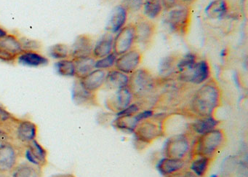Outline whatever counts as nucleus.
<instances>
[{
	"mask_svg": "<svg viewBox=\"0 0 248 177\" xmlns=\"http://www.w3.org/2000/svg\"><path fill=\"white\" fill-rule=\"evenodd\" d=\"M179 58L175 55L167 56L162 59L159 68L160 75L164 78H170L172 75H175L177 72V65L179 62Z\"/></svg>",
	"mask_w": 248,
	"mask_h": 177,
	"instance_id": "nucleus-29",
	"label": "nucleus"
},
{
	"mask_svg": "<svg viewBox=\"0 0 248 177\" xmlns=\"http://www.w3.org/2000/svg\"><path fill=\"white\" fill-rule=\"evenodd\" d=\"M156 87V79L147 69H138L129 76L128 88L134 98H143L149 97Z\"/></svg>",
	"mask_w": 248,
	"mask_h": 177,
	"instance_id": "nucleus-3",
	"label": "nucleus"
},
{
	"mask_svg": "<svg viewBox=\"0 0 248 177\" xmlns=\"http://www.w3.org/2000/svg\"><path fill=\"white\" fill-rule=\"evenodd\" d=\"M161 123L154 121L152 118L143 120L139 123L135 130V137L139 143L149 144L163 133Z\"/></svg>",
	"mask_w": 248,
	"mask_h": 177,
	"instance_id": "nucleus-8",
	"label": "nucleus"
},
{
	"mask_svg": "<svg viewBox=\"0 0 248 177\" xmlns=\"http://www.w3.org/2000/svg\"><path fill=\"white\" fill-rule=\"evenodd\" d=\"M170 30L178 35H186L191 24V11L187 5H178L170 9L165 17Z\"/></svg>",
	"mask_w": 248,
	"mask_h": 177,
	"instance_id": "nucleus-4",
	"label": "nucleus"
},
{
	"mask_svg": "<svg viewBox=\"0 0 248 177\" xmlns=\"http://www.w3.org/2000/svg\"><path fill=\"white\" fill-rule=\"evenodd\" d=\"M51 177H76L73 174H57V175L53 176Z\"/></svg>",
	"mask_w": 248,
	"mask_h": 177,
	"instance_id": "nucleus-42",
	"label": "nucleus"
},
{
	"mask_svg": "<svg viewBox=\"0 0 248 177\" xmlns=\"http://www.w3.org/2000/svg\"><path fill=\"white\" fill-rule=\"evenodd\" d=\"M135 41L137 44L148 47L152 44L156 34V25L148 18H140L133 24Z\"/></svg>",
	"mask_w": 248,
	"mask_h": 177,
	"instance_id": "nucleus-11",
	"label": "nucleus"
},
{
	"mask_svg": "<svg viewBox=\"0 0 248 177\" xmlns=\"http://www.w3.org/2000/svg\"><path fill=\"white\" fill-rule=\"evenodd\" d=\"M56 69L59 75L63 77L75 76V66L72 59H62L56 63Z\"/></svg>",
	"mask_w": 248,
	"mask_h": 177,
	"instance_id": "nucleus-33",
	"label": "nucleus"
},
{
	"mask_svg": "<svg viewBox=\"0 0 248 177\" xmlns=\"http://www.w3.org/2000/svg\"><path fill=\"white\" fill-rule=\"evenodd\" d=\"M24 147L25 148L24 155L27 162L40 168L47 165V151L37 139H34Z\"/></svg>",
	"mask_w": 248,
	"mask_h": 177,
	"instance_id": "nucleus-14",
	"label": "nucleus"
},
{
	"mask_svg": "<svg viewBox=\"0 0 248 177\" xmlns=\"http://www.w3.org/2000/svg\"><path fill=\"white\" fill-rule=\"evenodd\" d=\"M211 75L210 64L206 60H198L188 70L178 75V79L186 83L201 85L208 80Z\"/></svg>",
	"mask_w": 248,
	"mask_h": 177,
	"instance_id": "nucleus-7",
	"label": "nucleus"
},
{
	"mask_svg": "<svg viewBox=\"0 0 248 177\" xmlns=\"http://www.w3.org/2000/svg\"><path fill=\"white\" fill-rule=\"evenodd\" d=\"M142 53L137 48H132L125 53L117 56L114 67L116 69L129 75L139 69L142 62Z\"/></svg>",
	"mask_w": 248,
	"mask_h": 177,
	"instance_id": "nucleus-10",
	"label": "nucleus"
},
{
	"mask_svg": "<svg viewBox=\"0 0 248 177\" xmlns=\"http://www.w3.org/2000/svg\"><path fill=\"white\" fill-rule=\"evenodd\" d=\"M117 56L114 53H111L108 56L103 59L95 60V69H103V70H110L114 67L117 61Z\"/></svg>",
	"mask_w": 248,
	"mask_h": 177,
	"instance_id": "nucleus-35",
	"label": "nucleus"
},
{
	"mask_svg": "<svg viewBox=\"0 0 248 177\" xmlns=\"http://www.w3.org/2000/svg\"><path fill=\"white\" fill-rule=\"evenodd\" d=\"M186 162L185 160L175 159L166 158L160 160L157 164V169L164 176L172 175L177 173L182 172L186 168Z\"/></svg>",
	"mask_w": 248,
	"mask_h": 177,
	"instance_id": "nucleus-19",
	"label": "nucleus"
},
{
	"mask_svg": "<svg viewBox=\"0 0 248 177\" xmlns=\"http://www.w3.org/2000/svg\"><path fill=\"white\" fill-rule=\"evenodd\" d=\"M11 177H41L42 170L29 162L18 164L11 172Z\"/></svg>",
	"mask_w": 248,
	"mask_h": 177,
	"instance_id": "nucleus-25",
	"label": "nucleus"
},
{
	"mask_svg": "<svg viewBox=\"0 0 248 177\" xmlns=\"http://www.w3.org/2000/svg\"><path fill=\"white\" fill-rule=\"evenodd\" d=\"M23 50L19 39L14 34H8L0 39V61L11 63L16 60Z\"/></svg>",
	"mask_w": 248,
	"mask_h": 177,
	"instance_id": "nucleus-9",
	"label": "nucleus"
},
{
	"mask_svg": "<svg viewBox=\"0 0 248 177\" xmlns=\"http://www.w3.org/2000/svg\"><path fill=\"white\" fill-rule=\"evenodd\" d=\"M7 142H14V137L5 129L0 127V144Z\"/></svg>",
	"mask_w": 248,
	"mask_h": 177,
	"instance_id": "nucleus-39",
	"label": "nucleus"
},
{
	"mask_svg": "<svg viewBox=\"0 0 248 177\" xmlns=\"http://www.w3.org/2000/svg\"><path fill=\"white\" fill-rule=\"evenodd\" d=\"M50 57L58 60L67 59L71 57V49L69 46L62 43L53 45L49 48Z\"/></svg>",
	"mask_w": 248,
	"mask_h": 177,
	"instance_id": "nucleus-34",
	"label": "nucleus"
},
{
	"mask_svg": "<svg viewBox=\"0 0 248 177\" xmlns=\"http://www.w3.org/2000/svg\"><path fill=\"white\" fill-rule=\"evenodd\" d=\"M114 37L111 34H106L103 36L93 49L92 57L95 60L103 59L113 53Z\"/></svg>",
	"mask_w": 248,
	"mask_h": 177,
	"instance_id": "nucleus-21",
	"label": "nucleus"
},
{
	"mask_svg": "<svg viewBox=\"0 0 248 177\" xmlns=\"http://www.w3.org/2000/svg\"><path fill=\"white\" fill-rule=\"evenodd\" d=\"M24 51H37L42 47L41 43L37 40H31L27 37L19 39Z\"/></svg>",
	"mask_w": 248,
	"mask_h": 177,
	"instance_id": "nucleus-37",
	"label": "nucleus"
},
{
	"mask_svg": "<svg viewBox=\"0 0 248 177\" xmlns=\"http://www.w3.org/2000/svg\"><path fill=\"white\" fill-rule=\"evenodd\" d=\"M8 32L5 31V30L2 28V27H0V39L3 38L5 36L8 35Z\"/></svg>",
	"mask_w": 248,
	"mask_h": 177,
	"instance_id": "nucleus-43",
	"label": "nucleus"
},
{
	"mask_svg": "<svg viewBox=\"0 0 248 177\" xmlns=\"http://www.w3.org/2000/svg\"><path fill=\"white\" fill-rule=\"evenodd\" d=\"M75 66V77L78 79L84 78L95 69V59L92 56L72 59Z\"/></svg>",
	"mask_w": 248,
	"mask_h": 177,
	"instance_id": "nucleus-26",
	"label": "nucleus"
},
{
	"mask_svg": "<svg viewBox=\"0 0 248 177\" xmlns=\"http://www.w3.org/2000/svg\"><path fill=\"white\" fill-rule=\"evenodd\" d=\"M0 177H6V174H2V173H0Z\"/></svg>",
	"mask_w": 248,
	"mask_h": 177,
	"instance_id": "nucleus-45",
	"label": "nucleus"
},
{
	"mask_svg": "<svg viewBox=\"0 0 248 177\" xmlns=\"http://www.w3.org/2000/svg\"><path fill=\"white\" fill-rule=\"evenodd\" d=\"M129 75L117 69H110L107 72L104 85L111 90L120 89L128 86Z\"/></svg>",
	"mask_w": 248,
	"mask_h": 177,
	"instance_id": "nucleus-22",
	"label": "nucleus"
},
{
	"mask_svg": "<svg viewBox=\"0 0 248 177\" xmlns=\"http://www.w3.org/2000/svg\"><path fill=\"white\" fill-rule=\"evenodd\" d=\"M72 98L78 105L93 106L97 104L96 94L85 90L79 84V81L74 85L72 90Z\"/></svg>",
	"mask_w": 248,
	"mask_h": 177,
	"instance_id": "nucleus-20",
	"label": "nucleus"
},
{
	"mask_svg": "<svg viewBox=\"0 0 248 177\" xmlns=\"http://www.w3.org/2000/svg\"><path fill=\"white\" fill-rule=\"evenodd\" d=\"M210 177H218L217 175H216V174H213V175L210 176Z\"/></svg>",
	"mask_w": 248,
	"mask_h": 177,
	"instance_id": "nucleus-46",
	"label": "nucleus"
},
{
	"mask_svg": "<svg viewBox=\"0 0 248 177\" xmlns=\"http://www.w3.org/2000/svg\"><path fill=\"white\" fill-rule=\"evenodd\" d=\"M21 149L14 142L0 144V173L9 174L18 164Z\"/></svg>",
	"mask_w": 248,
	"mask_h": 177,
	"instance_id": "nucleus-6",
	"label": "nucleus"
},
{
	"mask_svg": "<svg viewBox=\"0 0 248 177\" xmlns=\"http://www.w3.org/2000/svg\"><path fill=\"white\" fill-rule=\"evenodd\" d=\"M133 94L127 86L117 90L114 95L107 100L106 105L108 110L118 113L133 104Z\"/></svg>",
	"mask_w": 248,
	"mask_h": 177,
	"instance_id": "nucleus-15",
	"label": "nucleus"
},
{
	"mask_svg": "<svg viewBox=\"0 0 248 177\" xmlns=\"http://www.w3.org/2000/svg\"><path fill=\"white\" fill-rule=\"evenodd\" d=\"M221 95L220 88L214 80H209L196 91L191 99V111L199 117L213 116L220 106Z\"/></svg>",
	"mask_w": 248,
	"mask_h": 177,
	"instance_id": "nucleus-1",
	"label": "nucleus"
},
{
	"mask_svg": "<svg viewBox=\"0 0 248 177\" xmlns=\"http://www.w3.org/2000/svg\"><path fill=\"white\" fill-rule=\"evenodd\" d=\"M224 142V133L220 129H215L198 136L191 153L194 154V156L212 158L222 147Z\"/></svg>",
	"mask_w": 248,
	"mask_h": 177,
	"instance_id": "nucleus-2",
	"label": "nucleus"
},
{
	"mask_svg": "<svg viewBox=\"0 0 248 177\" xmlns=\"http://www.w3.org/2000/svg\"><path fill=\"white\" fill-rule=\"evenodd\" d=\"M191 141L186 133L171 136L165 142L164 152L166 158L185 160L191 152Z\"/></svg>",
	"mask_w": 248,
	"mask_h": 177,
	"instance_id": "nucleus-5",
	"label": "nucleus"
},
{
	"mask_svg": "<svg viewBox=\"0 0 248 177\" xmlns=\"http://www.w3.org/2000/svg\"><path fill=\"white\" fill-rule=\"evenodd\" d=\"M162 0H145L143 5V13L149 18H156L163 11Z\"/></svg>",
	"mask_w": 248,
	"mask_h": 177,
	"instance_id": "nucleus-32",
	"label": "nucleus"
},
{
	"mask_svg": "<svg viewBox=\"0 0 248 177\" xmlns=\"http://www.w3.org/2000/svg\"><path fill=\"white\" fill-rule=\"evenodd\" d=\"M229 11L226 0H215L205 9L206 15L213 19H219L226 16Z\"/></svg>",
	"mask_w": 248,
	"mask_h": 177,
	"instance_id": "nucleus-27",
	"label": "nucleus"
},
{
	"mask_svg": "<svg viewBox=\"0 0 248 177\" xmlns=\"http://www.w3.org/2000/svg\"><path fill=\"white\" fill-rule=\"evenodd\" d=\"M107 72L103 69H95L84 78L79 79V82L85 90L96 93L104 85Z\"/></svg>",
	"mask_w": 248,
	"mask_h": 177,
	"instance_id": "nucleus-16",
	"label": "nucleus"
},
{
	"mask_svg": "<svg viewBox=\"0 0 248 177\" xmlns=\"http://www.w3.org/2000/svg\"><path fill=\"white\" fill-rule=\"evenodd\" d=\"M190 164V170L197 177H203L205 175L212 158L204 156H194Z\"/></svg>",
	"mask_w": 248,
	"mask_h": 177,
	"instance_id": "nucleus-30",
	"label": "nucleus"
},
{
	"mask_svg": "<svg viewBox=\"0 0 248 177\" xmlns=\"http://www.w3.org/2000/svg\"><path fill=\"white\" fill-rule=\"evenodd\" d=\"M20 119L0 106V127L5 129L13 136L14 130Z\"/></svg>",
	"mask_w": 248,
	"mask_h": 177,
	"instance_id": "nucleus-28",
	"label": "nucleus"
},
{
	"mask_svg": "<svg viewBox=\"0 0 248 177\" xmlns=\"http://www.w3.org/2000/svg\"><path fill=\"white\" fill-rule=\"evenodd\" d=\"M135 43L134 26L133 24L126 25L117 32L115 38L114 39L113 53L116 56H120L133 48Z\"/></svg>",
	"mask_w": 248,
	"mask_h": 177,
	"instance_id": "nucleus-12",
	"label": "nucleus"
},
{
	"mask_svg": "<svg viewBox=\"0 0 248 177\" xmlns=\"http://www.w3.org/2000/svg\"><path fill=\"white\" fill-rule=\"evenodd\" d=\"M18 63L23 66L39 67L48 64L49 60L37 51H23L17 58Z\"/></svg>",
	"mask_w": 248,
	"mask_h": 177,
	"instance_id": "nucleus-23",
	"label": "nucleus"
},
{
	"mask_svg": "<svg viewBox=\"0 0 248 177\" xmlns=\"http://www.w3.org/2000/svg\"><path fill=\"white\" fill-rule=\"evenodd\" d=\"M139 123L136 114L132 116H117L114 121V126L123 131L133 133Z\"/></svg>",
	"mask_w": 248,
	"mask_h": 177,
	"instance_id": "nucleus-31",
	"label": "nucleus"
},
{
	"mask_svg": "<svg viewBox=\"0 0 248 177\" xmlns=\"http://www.w3.org/2000/svg\"><path fill=\"white\" fill-rule=\"evenodd\" d=\"M93 43L92 39L87 34L78 36L71 48V57L72 59L92 56Z\"/></svg>",
	"mask_w": 248,
	"mask_h": 177,
	"instance_id": "nucleus-17",
	"label": "nucleus"
},
{
	"mask_svg": "<svg viewBox=\"0 0 248 177\" xmlns=\"http://www.w3.org/2000/svg\"><path fill=\"white\" fill-rule=\"evenodd\" d=\"M140 110V106L139 104H131L127 108L123 110V111L117 113V116H132L135 115L139 113Z\"/></svg>",
	"mask_w": 248,
	"mask_h": 177,
	"instance_id": "nucleus-38",
	"label": "nucleus"
},
{
	"mask_svg": "<svg viewBox=\"0 0 248 177\" xmlns=\"http://www.w3.org/2000/svg\"><path fill=\"white\" fill-rule=\"evenodd\" d=\"M177 1H178L179 5H187L188 6L190 4L193 3L196 0H177Z\"/></svg>",
	"mask_w": 248,
	"mask_h": 177,
	"instance_id": "nucleus-40",
	"label": "nucleus"
},
{
	"mask_svg": "<svg viewBox=\"0 0 248 177\" xmlns=\"http://www.w3.org/2000/svg\"><path fill=\"white\" fill-rule=\"evenodd\" d=\"M145 0H123L122 6L127 13H136L143 8Z\"/></svg>",
	"mask_w": 248,
	"mask_h": 177,
	"instance_id": "nucleus-36",
	"label": "nucleus"
},
{
	"mask_svg": "<svg viewBox=\"0 0 248 177\" xmlns=\"http://www.w3.org/2000/svg\"><path fill=\"white\" fill-rule=\"evenodd\" d=\"M37 134L38 128L35 123L31 120L20 119L13 133V137L14 141L24 146L37 139Z\"/></svg>",
	"mask_w": 248,
	"mask_h": 177,
	"instance_id": "nucleus-13",
	"label": "nucleus"
},
{
	"mask_svg": "<svg viewBox=\"0 0 248 177\" xmlns=\"http://www.w3.org/2000/svg\"><path fill=\"white\" fill-rule=\"evenodd\" d=\"M183 173H184V171L177 173V174H172V175L165 176V177H183Z\"/></svg>",
	"mask_w": 248,
	"mask_h": 177,
	"instance_id": "nucleus-44",
	"label": "nucleus"
},
{
	"mask_svg": "<svg viewBox=\"0 0 248 177\" xmlns=\"http://www.w3.org/2000/svg\"><path fill=\"white\" fill-rule=\"evenodd\" d=\"M127 11L121 5L113 10L107 23V30L111 33H117L126 26Z\"/></svg>",
	"mask_w": 248,
	"mask_h": 177,
	"instance_id": "nucleus-18",
	"label": "nucleus"
},
{
	"mask_svg": "<svg viewBox=\"0 0 248 177\" xmlns=\"http://www.w3.org/2000/svg\"><path fill=\"white\" fill-rule=\"evenodd\" d=\"M183 177H198L195 175V174H193L191 171H184L183 173Z\"/></svg>",
	"mask_w": 248,
	"mask_h": 177,
	"instance_id": "nucleus-41",
	"label": "nucleus"
},
{
	"mask_svg": "<svg viewBox=\"0 0 248 177\" xmlns=\"http://www.w3.org/2000/svg\"><path fill=\"white\" fill-rule=\"evenodd\" d=\"M219 121L213 116L210 117H200L193 122L190 126V130L194 134L201 136L207 132L211 131L217 129Z\"/></svg>",
	"mask_w": 248,
	"mask_h": 177,
	"instance_id": "nucleus-24",
	"label": "nucleus"
}]
</instances>
